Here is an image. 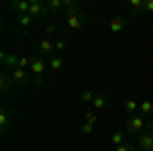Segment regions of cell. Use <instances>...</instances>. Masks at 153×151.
<instances>
[{
    "mask_svg": "<svg viewBox=\"0 0 153 151\" xmlns=\"http://www.w3.org/2000/svg\"><path fill=\"white\" fill-rule=\"evenodd\" d=\"M45 4H47V10L51 14H57L59 10L65 8V0H45Z\"/></svg>",
    "mask_w": 153,
    "mask_h": 151,
    "instance_id": "10",
    "label": "cell"
},
{
    "mask_svg": "<svg viewBox=\"0 0 153 151\" xmlns=\"http://www.w3.org/2000/svg\"><path fill=\"white\" fill-rule=\"evenodd\" d=\"M53 51H55V43L51 39H41L39 41V45H37V55L39 57H49V55H53Z\"/></svg>",
    "mask_w": 153,
    "mask_h": 151,
    "instance_id": "6",
    "label": "cell"
},
{
    "mask_svg": "<svg viewBox=\"0 0 153 151\" xmlns=\"http://www.w3.org/2000/svg\"><path fill=\"white\" fill-rule=\"evenodd\" d=\"M45 35H55V25H47L45 27Z\"/></svg>",
    "mask_w": 153,
    "mask_h": 151,
    "instance_id": "27",
    "label": "cell"
},
{
    "mask_svg": "<svg viewBox=\"0 0 153 151\" xmlns=\"http://www.w3.org/2000/svg\"><path fill=\"white\" fill-rule=\"evenodd\" d=\"M16 21H19V25H21V27L29 29V27H31V23H33V16H31V14H23V16H16Z\"/></svg>",
    "mask_w": 153,
    "mask_h": 151,
    "instance_id": "20",
    "label": "cell"
},
{
    "mask_svg": "<svg viewBox=\"0 0 153 151\" xmlns=\"http://www.w3.org/2000/svg\"><path fill=\"white\" fill-rule=\"evenodd\" d=\"M19 59H21V57H16L14 53H6V51L2 53V61H4V65H8V68H12V70L19 68Z\"/></svg>",
    "mask_w": 153,
    "mask_h": 151,
    "instance_id": "12",
    "label": "cell"
},
{
    "mask_svg": "<svg viewBox=\"0 0 153 151\" xmlns=\"http://www.w3.org/2000/svg\"><path fill=\"white\" fill-rule=\"evenodd\" d=\"M65 45H68V43H65V39H57V41H55V51H63Z\"/></svg>",
    "mask_w": 153,
    "mask_h": 151,
    "instance_id": "24",
    "label": "cell"
},
{
    "mask_svg": "<svg viewBox=\"0 0 153 151\" xmlns=\"http://www.w3.org/2000/svg\"><path fill=\"white\" fill-rule=\"evenodd\" d=\"M143 6L147 12H153V0H143Z\"/></svg>",
    "mask_w": 153,
    "mask_h": 151,
    "instance_id": "26",
    "label": "cell"
},
{
    "mask_svg": "<svg viewBox=\"0 0 153 151\" xmlns=\"http://www.w3.org/2000/svg\"><path fill=\"white\" fill-rule=\"evenodd\" d=\"M139 147L141 151H153V125H149V129L139 135Z\"/></svg>",
    "mask_w": 153,
    "mask_h": 151,
    "instance_id": "4",
    "label": "cell"
},
{
    "mask_svg": "<svg viewBox=\"0 0 153 151\" xmlns=\"http://www.w3.org/2000/svg\"><path fill=\"white\" fill-rule=\"evenodd\" d=\"M84 118H86V123H90V125H96V123H98V115H96V110H92V108L84 115Z\"/></svg>",
    "mask_w": 153,
    "mask_h": 151,
    "instance_id": "21",
    "label": "cell"
},
{
    "mask_svg": "<svg viewBox=\"0 0 153 151\" xmlns=\"http://www.w3.org/2000/svg\"><path fill=\"white\" fill-rule=\"evenodd\" d=\"M80 131H82V135H92V133H94V125H90V123H84L82 127H80Z\"/></svg>",
    "mask_w": 153,
    "mask_h": 151,
    "instance_id": "23",
    "label": "cell"
},
{
    "mask_svg": "<svg viewBox=\"0 0 153 151\" xmlns=\"http://www.w3.org/2000/svg\"><path fill=\"white\" fill-rule=\"evenodd\" d=\"M47 4L43 2V0H31V8H29V14L33 16V19H43L45 14H47Z\"/></svg>",
    "mask_w": 153,
    "mask_h": 151,
    "instance_id": "5",
    "label": "cell"
},
{
    "mask_svg": "<svg viewBox=\"0 0 153 151\" xmlns=\"http://www.w3.org/2000/svg\"><path fill=\"white\" fill-rule=\"evenodd\" d=\"M10 80H12V78H8L6 74H4V76L0 78V90H2V94H6V92H8V88H10V84H12Z\"/></svg>",
    "mask_w": 153,
    "mask_h": 151,
    "instance_id": "19",
    "label": "cell"
},
{
    "mask_svg": "<svg viewBox=\"0 0 153 151\" xmlns=\"http://www.w3.org/2000/svg\"><path fill=\"white\" fill-rule=\"evenodd\" d=\"M125 137H127L125 131H114V133L110 135V145H114V147L123 145V143H125Z\"/></svg>",
    "mask_w": 153,
    "mask_h": 151,
    "instance_id": "13",
    "label": "cell"
},
{
    "mask_svg": "<svg viewBox=\"0 0 153 151\" xmlns=\"http://www.w3.org/2000/svg\"><path fill=\"white\" fill-rule=\"evenodd\" d=\"M117 151H135V147L131 145V143H123V145H118Z\"/></svg>",
    "mask_w": 153,
    "mask_h": 151,
    "instance_id": "25",
    "label": "cell"
},
{
    "mask_svg": "<svg viewBox=\"0 0 153 151\" xmlns=\"http://www.w3.org/2000/svg\"><path fill=\"white\" fill-rule=\"evenodd\" d=\"M49 70H51V71H61V70H63V59L59 57V55L51 57V59H49Z\"/></svg>",
    "mask_w": 153,
    "mask_h": 151,
    "instance_id": "15",
    "label": "cell"
},
{
    "mask_svg": "<svg viewBox=\"0 0 153 151\" xmlns=\"http://www.w3.org/2000/svg\"><path fill=\"white\" fill-rule=\"evenodd\" d=\"M143 129H149V125L143 121V116L131 115L129 118H127V127H125V133H127V135H141Z\"/></svg>",
    "mask_w": 153,
    "mask_h": 151,
    "instance_id": "3",
    "label": "cell"
},
{
    "mask_svg": "<svg viewBox=\"0 0 153 151\" xmlns=\"http://www.w3.org/2000/svg\"><path fill=\"white\" fill-rule=\"evenodd\" d=\"M10 8L19 12V16H23V14H29V8H31V0H12V2H10Z\"/></svg>",
    "mask_w": 153,
    "mask_h": 151,
    "instance_id": "8",
    "label": "cell"
},
{
    "mask_svg": "<svg viewBox=\"0 0 153 151\" xmlns=\"http://www.w3.org/2000/svg\"><path fill=\"white\" fill-rule=\"evenodd\" d=\"M10 78H12V82H16V84H27V82H31L29 71L21 70V68H14V70L10 71Z\"/></svg>",
    "mask_w": 153,
    "mask_h": 151,
    "instance_id": "9",
    "label": "cell"
},
{
    "mask_svg": "<svg viewBox=\"0 0 153 151\" xmlns=\"http://www.w3.org/2000/svg\"><path fill=\"white\" fill-rule=\"evenodd\" d=\"M127 25H129V21L125 19V16H112L110 19V23H108V29H110V33H123L125 29H127Z\"/></svg>",
    "mask_w": 153,
    "mask_h": 151,
    "instance_id": "7",
    "label": "cell"
},
{
    "mask_svg": "<svg viewBox=\"0 0 153 151\" xmlns=\"http://www.w3.org/2000/svg\"><path fill=\"white\" fill-rule=\"evenodd\" d=\"M106 104H108V98H106V94H96L94 100H92V110H104Z\"/></svg>",
    "mask_w": 153,
    "mask_h": 151,
    "instance_id": "11",
    "label": "cell"
},
{
    "mask_svg": "<svg viewBox=\"0 0 153 151\" xmlns=\"http://www.w3.org/2000/svg\"><path fill=\"white\" fill-rule=\"evenodd\" d=\"M94 96H96V94L92 92V90H86V92H82V94H80V98H82L84 102H90V104H92V100H94Z\"/></svg>",
    "mask_w": 153,
    "mask_h": 151,
    "instance_id": "22",
    "label": "cell"
},
{
    "mask_svg": "<svg viewBox=\"0 0 153 151\" xmlns=\"http://www.w3.org/2000/svg\"><path fill=\"white\" fill-rule=\"evenodd\" d=\"M49 68V63L45 61L43 57H33V61H31V68H29V71H31V76H33V82H35L37 86L39 84H43V74H45V70Z\"/></svg>",
    "mask_w": 153,
    "mask_h": 151,
    "instance_id": "1",
    "label": "cell"
},
{
    "mask_svg": "<svg viewBox=\"0 0 153 151\" xmlns=\"http://www.w3.org/2000/svg\"><path fill=\"white\" fill-rule=\"evenodd\" d=\"M8 123H10V116H8V112L2 108V110H0V129H2V133L8 129Z\"/></svg>",
    "mask_w": 153,
    "mask_h": 151,
    "instance_id": "18",
    "label": "cell"
},
{
    "mask_svg": "<svg viewBox=\"0 0 153 151\" xmlns=\"http://www.w3.org/2000/svg\"><path fill=\"white\" fill-rule=\"evenodd\" d=\"M127 8H129L133 14H141V12L145 10V6H143V0H129Z\"/></svg>",
    "mask_w": 153,
    "mask_h": 151,
    "instance_id": "14",
    "label": "cell"
},
{
    "mask_svg": "<svg viewBox=\"0 0 153 151\" xmlns=\"http://www.w3.org/2000/svg\"><path fill=\"white\" fill-rule=\"evenodd\" d=\"M84 23H86V12H84L80 6L65 10V25H68L70 29H80Z\"/></svg>",
    "mask_w": 153,
    "mask_h": 151,
    "instance_id": "2",
    "label": "cell"
},
{
    "mask_svg": "<svg viewBox=\"0 0 153 151\" xmlns=\"http://www.w3.org/2000/svg\"><path fill=\"white\" fill-rule=\"evenodd\" d=\"M139 112H141L143 116L145 115H153V102L151 100H143V102H139Z\"/></svg>",
    "mask_w": 153,
    "mask_h": 151,
    "instance_id": "17",
    "label": "cell"
},
{
    "mask_svg": "<svg viewBox=\"0 0 153 151\" xmlns=\"http://www.w3.org/2000/svg\"><path fill=\"white\" fill-rule=\"evenodd\" d=\"M125 110H127V115H137V112H139V102L133 100V98H129V100L125 102Z\"/></svg>",
    "mask_w": 153,
    "mask_h": 151,
    "instance_id": "16",
    "label": "cell"
}]
</instances>
